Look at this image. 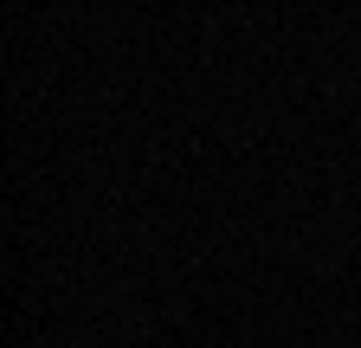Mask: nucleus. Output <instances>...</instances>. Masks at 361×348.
<instances>
[]
</instances>
